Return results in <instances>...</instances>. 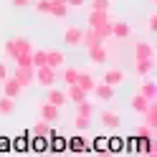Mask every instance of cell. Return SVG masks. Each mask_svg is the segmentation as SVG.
Returning <instances> with one entry per match:
<instances>
[{
	"instance_id": "52a82bcc",
	"label": "cell",
	"mask_w": 157,
	"mask_h": 157,
	"mask_svg": "<svg viewBox=\"0 0 157 157\" xmlns=\"http://www.w3.org/2000/svg\"><path fill=\"white\" fill-rule=\"evenodd\" d=\"M96 96H99V99H104V101H106V99H112V96H114V86H109V84L104 81L99 89H96Z\"/></svg>"
},
{
	"instance_id": "5b68a950",
	"label": "cell",
	"mask_w": 157,
	"mask_h": 157,
	"mask_svg": "<svg viewBox=\"0 0 157 157\" xmlns=\"http://www.w3.org/2000/svg\"><path fill=\"white\" fill-rule=\"evenodd\" d=\"M134 51H137V58H152V56H155V53H152L155 48H152L150 43H144V41H142V43H137V46H134Z\"/></svg>"
},
{
	"instance_id": "ffe728a7",
	"label": "cell",
	"mask_w": 157,
	"mask_h": 157,
	"mask_svg": "<svg viewBox=\"0 0 157 157\" xmlns=\"http://www.w3.org/2000/svg\"><path fill=\"white\" fill-rule=\"evenodd\" d=\"M3 48H5V56H13V53H15V51H13V41H5Z\"/></svg>"
},
{
	"instance_id": "3957f363",
	"label": "cell",
	"mask_w": 157,
	"mask_h": 157,
	"mask_svg": "<svg viewBox=\"0 0 157 157\" xmlns=\"http://www.w3.org/2000/svg\"><path fill=\"white\" fill-rule=\"evenodd\" d=\"M101 124H104V127H119V114H117L114 109L101 112Z\"/></svg>"
},
{
	"instance_id": "ba28073f",
	"label": "cell",
	"mask_w": 157,
	"mask_h": 157,
	"mask_svg": "<svg viewBox=\"0 0 157 157\" xmlns=\"http://www.w3.org/2000/svg\"><path fill=\"white\" fill-rule=\"evenodd\" d=\"M63 101H66V96H63L61 91H48V104H53V106H58V109H61Z\"/></svg>"
},
{
	"instance_id": "6da1fadb",
	"label": "cell",
	"mask_w": 157,
	"mask_h": 157,
	"mask_svg": "<svg viewBox=\"0 0 157 157\" xmlns=\"http://www.w3.org/2000/svg\"><path fill=\"white\" fill-rule=\"evenodd\" d=\"M124 71L122 68H106V76H104V81L109 84V86H119V84H124Z\"/></svg>"
},
{
	"instance_id": "e0dca14e",
	"label": "cell",
	"mask_w": 157,
	"mask_h": 157,
	"mask_svg": "<svg viewBox=\"0 0 157 157\" xmlns=\"http://www.w3.org/2000/svg\"><path fill=\"white\" fill-rule=\"evenodd\" d=\"M71 99H74V101H84V94H81V89L71 86Z\"/></svg>"
},
{
	"instance_id": "9a60e30c",
	"label": "cell",
	"mask_w": 157,
	"mask_h": 157,
	"mask_svg": "<svg viewBox=\"0 0 157 157\" xmlns=\"http://www.w3.org/2000/svg\"><path fill=\"white\" fill-rule=\"evenodd\" d=\"M147 31L157 33V13H150V18H147Z\"/></svg>"
},
{
	"instance_id": "cb8c5ba5",
	"label": "cell",
	"mask_w": 157,
	"mask_h": 157,
	"mask_svg": "<svg viewBox=\"0 0 157 157\" xmlns=\"http://www.w3.org/2000/svg\"><path fill=\"white\" fill-rule=\"evenodd\" d=\"M150 3H155V0H150Z\"/></svg>"
},
{
	"instance_id": "8992f818",
	"label": "cell",
	"mask_w": 157,
	"mask_h": 157,
	"mask_svg": "<svg viewBox=\"0 0 157 157\" xmlns=\"http://www.w3.org/2000/svg\"><path fill=\"white\" fill-rule=\"evenodd\" d=\"M112 33H114L117 38H127V36L132 33V25H129V23H124V21H119V23L114 25V31H112Z\"/></svg>"
},
{
	"instance_id": "2e32d148",
	"label": "cell",
	"mask_w": 157,
	"mask_h": 157,
	"mask_svg": "<svg viewBox=\"0 0 157 157\" xmlns=\"http://www.w3.org/2000/svg\"><path fill=\"white\" fill-rule=\"evenodd\" d=\"M36 10H38V13H48V10H51V0H38V3H36Z\"/></svg>"
},
{
	"instance_id": "5bb4252c",
	"label": "cell",
	"mask_w": 157,
	"mask_h": 157,
	"mask_svg": "<svg viewBox=\"0 0 157 157\" xmlns=\"http://www.w3.org/2000/svg\"><path fill=\"white\" fill-rule=\"evenodd\" d=\"M112 0H91V8L94 10H109Z\"/></svg>"
},
{
	"instance_id": "603a6c76",
	"label": "cell",
	"mask_w": 157,
	"mask_h": 157,
	"mask_svg": "<svg viewBox=\"0 0 157 157\" xmlns=\"http://www.w3.org/2000/svg\"><path fill=\"white\" fill-rule=\"evenodd\" d=\"M5 76H8V74H5V66H3V63H0V81H3V78H5Z\"/></svg>"
},
{
	"instance_id": "8fae6325",
	"label": "cell",
	"mask_w": 157,
	"mask_h": 157,
	"mask_svg": "<svg viewBox=\"0 0 157 157\" xmlns=\"http://www.w3.org/2000/svg\"><path fill=\"white\" fill-rule=\"evenodd\" d=\"M43 119H58V106L46 104V106H43Z\"/></svg>"
},
{
	"instance_id": "d6986e66",
	"label": "cell",
	"mask_w": 157,
	"mask_h": 157,
	"mask_svg": "<svg viewBox=\"0 0 157 157\" xmlns=\"http://www.w3.org/2000/svg\"><path fill=\"white\" fill-rule=\"evenodd\" d=\"M51 78H53V74L48 71V68H43V74H41V81H43V84H48V81H51Z\"/></svg>"
},
{
	"instance_id": "7402d4cb",
	"label": "cell",
	"mask_w": 157,
	"mask_h": 157,
	"mask_svg": "<svg viewBox=\"0 0 157 157\" xmlns=\"http://www.w3.org/2000/svg\"><path fill=\"white\" fill-rule=\"evenodd\" d=\"M86 0H68V5H84Z\"/></svg>"
},
{
	"instance_id": "7a4b0ae2",
	"label": "cell",
	"mask_w": 157,
	"mask_h": 157,
	"mask_svg": "<svg viewBox=\"0 0 157 157\" xmlns=\"http://www.w3.org/2000/svg\"><path fill=\"white\" fill-rule=\"evenodd\" d=\"M63 38H66V43H81L84 31H81V28H74V25H68V28H66V33H63Z\"/></svg>"
},
{
	"instance_id": "277c9868",
	"label": "cell",
	"mask_w": 157,
	"mask_h": 157,
	"mask_svg": "<svg viewBox=\"0 0 157 157\" xmlns=\"http://www.w3.org/2000/svg\"><path fill=\"white\" fill-rule=\"evenodd\" d=\"M132 109L140 112V114H144V112H150V101H147L142 94H137V96H132Z\"/></svg>"
},
{
	"instance_id": "44dd1931",
	"label": "cell",
	"mask_w": 157,
	"mask_h": 157,
	"mask_svg": "<svg viewBox=\"0 0 157 157\" xmlns=\"http://www.w3.org/2000/svg\"><path fill=\"white\" fill-rule=\"evenodd\" d=\"M10 3H13V5H28L31 0H10Z\"/></svg>"
},
{
	"instance_id": "7c38bea8",
	"label": "cell",
	"mask_w": 157,
	"mask_h": 157,
	"mask_svg": "<svg viewBox=\"0 0 157 157\" xmlns=\"http://www.w3.org/2000/svg\"><path fill=\"white\" fill-rule=\"evenodd\" d=\"M18 94H21V84H18V81H8L5 96H10V99H13V96H18Z\"/></svg>"
},
{
	"instance_id": "30bf717a",
	"label": "cell",
	"mask_w": 157,
	"mask_h": 157,
	"mask_svg": "<svg viewBox=\"0 0 157 157\" xmlns=\"http://www.w3.org/2000/svg\"><path fill=\"white\" fill-rule=\"evenodd\" d=\"M89 58L96 61V63H104V61H106V51H104V48H91V51H89Z\"/></svg>"
},
{
	"instance_id": "4fadbf2b",
	"label": "cell",
	"mask_w": 157,
	"mask_h": 157,
	"mask_svg": "<svg viewBox=\"0 0 157 157\" xmlns=\"http://www.w3.org/2000/svg\"><path fill=\"white\" fill-rule=\"evenodd\" d=\"M10 112H13V99H10V96H5V99L0 101V114H3V117H8Z\"/></svg>"
},
{
	"instance_id": "ac0fdd59",
	"label": "cell",
	"mask_w": 157,
	"mask_h": 157,
	"mask_svg": "<svg viewBox=\"0 0 157 157\" xmlns=\"http://www.w3.org/2000/svg\"><path fill=\"white\" fill-rule=\"evenodd\" d=\"M76 127H78V129H86V127H89V119H86V117L81 114V117L76 119Z\"/></svg>"
},
{
	"instance_id": "9c48e42d",
	"label": "cell",
	"mask_w": 157,
	"mask_h": 157,
	"mask_svg": "<svg viewBox=\"0 0 157 157\" xmlns=\"http://www.w3.org/2000/svg\"><path fill=\"white\" fill-rule=\"evenodd\" d=\"M142 96H144L147 101H152V99H155V81H152V78L142 84Z\"/></svg>"
}]
</instances>
